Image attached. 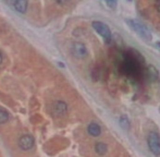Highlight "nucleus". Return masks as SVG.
<instances>
[{
    "mask_svg": "<svg viewBox=\"0 0 160 157\" xmlns=\"http://www.w3.org/2000/svg\"><path fill=\"white\" fill-rule=\"evenodd\" d=\"M125 22H127L128 24V26H130L135 33H137L143 39H145V40L152 39V34H150L149 30H148L145 25H143L141 22L135 21V20H127Z\"/></svg>",
    "mask_w": 160,
    "mask_h": 157,
    "instance_id": "f257e3e1",
    "label": "nucleus"
},
{
    "mask_svg": "<svg viewBox=\"0 0 160 157\" xmlns=\"http://www.w3.org/2000/svg\"><path fill=\"white\" fill-rule=\"evenodd\" d=\"M92 26H93L94 30L102 37L106 44H110V42H111V31L108 28L107 24L102 23V22H100V21H94Z\"/></svg>",
    "mask_w": 160,
    "mask_h": 157,
    "instance_id": "f03ea898",
    "label": "nucleus"
},
{
    "mask_svg": "<svg viewBox=\"0 0 160 157\" xmlns=\"http://www.w3.org/2000/svg\"><path fill=\"white\" fill-rule=\"evenodd\" d=\"M147 144L154 155H160V136L156 132H150L147 138Z\"/></svg>",
    "mask_w": 160,
    "mask_h": 157,
    "instance_id": "7ed1b4c3",
    "label": "nucleus"
},
{
    "mask_svg": "<svg viewBox=\"0 0 160 157\" xmlns=\"http://www.w3.org/2000/svg\"><path fill=\"white\" fill-rule=\"evenodd\" d=\"M72 53L78 59H84L88 55V50L83 43H74L72 45Z\"/></svg>",
    "mask_w": 160,
    "mask_h": 157,
    "instance_id": "20e7f679",
    "label": "nucleus"
},
{
    "mask_svg": "<svg viewBox=\"0 0 160 157\" xmlns=\"http://www.w3.org/2000/svg\"><path fill=\"white\" fill-rule=\"evenodd\" d=\"M35 145V141H34V138L30 134H24L20 138L19 140V146L22 151H30L32 149Z\"/></svg>",
    "mask_w": 160,
    "mask_h": 157,
    "instance_id": "39448f33",
    "label": "nucleus"
},
{
    "mask_svg": "<svg viewBox=\"0 0 160 157\" xmlns=\"http://www.w3.org/2000/svg\"><path fill=\"white\" fill-rule=\"evenodd\" d=\"M68 113V105L62 100H57L52 105V114L55 117L61 118Z\"/></svg>",
    "mask_w": 160,
    "mask_h": 157,
    "instance_id": "423d86ee",
    "label": "nucleus"
},
{
    "mask_svg": "<svg viewBox=\"0 0 160 157\" xmlns=\"http://www.w3.org/2000/svg\"><path fill=\"white\" fill-rule=\"evenodd\" d=\"M87 132H88L89 135L96 138V136H99L101 134V128L98 123L92 122V123H89L88 127H87Z\"/></svg>",
    "mask_w": 160,
    "mask_h": 157,
    "instance_id": "0eeeda50",
    "label": "nucleus"
},
{
    "mask_svg": "<svg viewBox=\"0 0 160 157\" xmlns=\"http://www.w3.org/2000/svg\"><path fill=\"white\" fill-rule=\"evenodd\" d=\"M28 0H14L13 2V7L14 9L20 13H25L26 9H28Z\"/></svg>",
    "mask_w": 160,
    "mask_h": 157,
    "instance_id": "6e6552de",
    "label": "nucleus"
},
{
    "mask_svg": "<svg viewBox=\"0 0 160 157\" xmlns=\"http://www.w3.org/2000/svg\"><path fill=\"white\" fill-rule=\"evenodd\" d=\"M108 151V146L102 142H98L95 144V152L98 155H105Z\"/></svg>",
    "mask_w": 160,
    "mask_h": 157,
    "instance_id": "1a4fd4ad",
    "label": "nucleus"
},
{
    "mask_svg": "<svg viewBox=\"0 0 160 157\" xmlns=\"http://www.w3.org/2000/svg\"><path fill=\"white\" fill-rule=\"evenodd\" d=\"M9 120V113L4 109L0 108V124H3V123L8 122Z\"/></svg>",
    "mask_w": 160,
    "mask_h": 157,
    "instance_id": "9d476101",
    "label": "nucleus"
},
{
    "mask_svg": "<svg viewBox=\"0 0 160 157\" xmlns=\"http://www.w3.org/2000/svg\"><path fill=\"white\" fill-rule=\"evenodd\" d=\"M119 123H120V125L124 130L130 129V121H128V119L127 116H122V117L120 118V121H119Z\"/></svg>",
    "mask_w": 160,
    "mask_h": 157,
    "instance_id": "9b49d317",
    "label": "nucleus"
},
{
    "mask_svg": "<svg viewBox=\"0 0 160 157\" xmlns=\"http://www.w3.org/2000/svg\"><path fill=\"white\" fill-rule=\"evenodd\" d=\"M148 73H149V78L152 80H156L158 78V71L156 70V68L152 66H149L148 67Z\"/></svg>",
    "mask_w": 160,
    "mask_h": 157,
    "instance_id": "f8f14e48",
    "label": "nucleus"
},
{
    "mask_svg": "<svg viewBox=\"0 0 160 157\" xmlns=\"http://www.w3.org/2000/svg\"><path fill=\"white\" fill-rule=\"evenodd\" d=\"M56 2H57L58 4H60V6H65V4L69 2V0H56Z\"/></svg>",
    "mask_w": 160,
    "mask_h": 157,
    "instance_id": "ddd939ff",
    "label": "nucleus"
},
{
    "mask_svg": "<svg viewBox=\"0 0 160 157\" xmlns=\"http://www.w3.org/2000/svg\"><path fill=\"white\" fill-rule=\"evenodd\" d=\"M2 60H3V55H2V53L0 51V63L2 62Z\"/></svg>",
    "mask_w": 160,
    "mask_h": 157,
    "instance_id": "4468645a",
    "label": "nucleus"
},
{
    "mask_svg": "<svg viewBox=\"0 0 160 157\" xmlns=\"http://www.w3.org/2000/svg\"><path fill=\"white\" fill-rule=\"evenodd\" d=\"M7 1H8L9 3H12V4H13V2H14V0H7Z\"/></svg>",
    "mask_w": 160,
    "mask_h": 157,
    "instance_id": "2eb2a0df",
    "label": "nucleus"
},
{
    "mask_svg": "<svg viewBox=\"0 0 160 157\" xmlns=\"http://www.w3.org/2000/svg\"><path fill=\"white\" fill-rule=\"evenodd\" d=\"M157 10H158V12L160 13V3L158 4V7H157Z\"/></svg>",
    "mask_w": 160,
    "mask_h": 157,
    "instance_id": "dca6fc26",
    "label": "nucleus"
},
{
    "mask_svg": "<svg viewBox=\"0 0 160 157\" xmlns=\"http://www.w3.org/2000/svg\"><path fill=\"white\" fill-rule=\"evenodd\" d=\"M107 1H108V2H109V3H110V2H112V1H114V0H107Z\"/></svg>",
    "mask_w": 160,
    "mask_h": 157,
    "instance_id": "f3484780",
    "label": "nucleus"
},
{
    "mask_svg": "<svg viewBox=\"0 0 160 157\" xmlns=\"http://www.w3.org/2000/svg\"><path fill=\"white\" fill-rule=\"evenodd\" d=\"M157 44H158V46L160 47V42H159V43H157Z\"/></svg>",
    "mask_w": 160,
    "mask_h": 157,
    "instance_id": "a211bd4d",
    "label": "nucleus"
}]
</instances>
